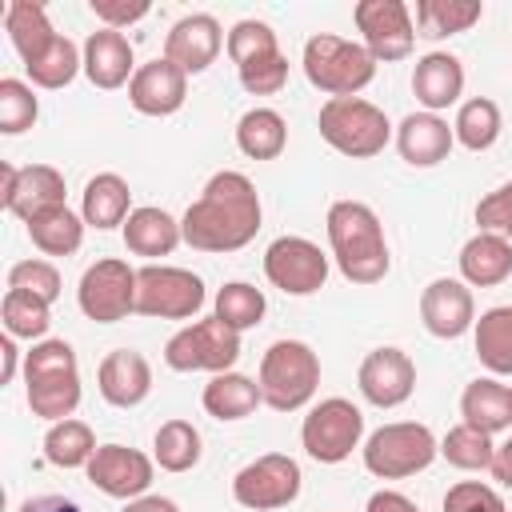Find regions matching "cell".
I'll use <instances>...</instances> for the list:
<instances>
[{
  "label": "cell",
  "mask_w": 512,
  "mask_h": 512,
  "mask_svg": "<svg viewBox=\"0 0 512 512\" xmlns=\"http://www.w3.org/2000/svg\"><path fill=\"white\" fill-rule=\"evenodd\" d=\"M120 512H180V504L176 500H168V496H136V500H128Z\"/></svg>",
  "instance_id": "cell-53"
},
{
  "label": "cell",
  "mask_w": 512,
  "mask_h": 512,
  "mask_svg": "<svg viewBox=\"0 0 512 512\" xmlns=\"http://www.w3.org/2000/svg\"><path fill=\"white\" fill-rule=\"evenodd\" d=\"M96 436H92V428L84 424V420H76V416H68V420H56V424H48V432H44V460L52 464V468H88V460L96 456Z\"/></svg>",
  "instance_id": "cell-36"
},
{
  "label": "cell",
  "mask_w": 512,
  "mask_h": 512,
  "mask_svg": "<svg viewBox=\"0 0 512 512\" xmlns=\"http://www.w3.org/2000/svg\"><path fill=\"white\" fill-rule=\"evenodd\" d=\"M0 360H4L0 384H12L16 372H20V348H16V336H8V332H4V340H0Z\"/></svg>",
  "instance_id": "cell-52"
},
{
  "label": "cell",
  "mask_w": 512,
  "mask_h": 512,
  "mask_svg": "<svg viewBox=\"0 0 512 512\" xmlns=\"http://www.w3.org/2000/svg\"><path fill=\"white\" fill-rule=\"evenodd\" d=\"M500 128H504V116H500V104L492 96H472L456 108V120H452V136L456 144H464L468 152H488L496 140H500Z\"/></svg>",
  "instance_id": "cell-35"
},
{
  "label": "cell",
  "mask_w": 512,
  "mask_h": 512,
  "mask_svg": "<svg viewBox=\"0 0 512 512\" xmlns=\"http://www.w3.org/2000/svg\"><path fill=\"white\" fill-rule=\"evenodd\" d=\"M352 20H356V32L376 64H396V60L412 56L416 24H412V8L404 0H360L352 8Z\"/></svg>",
  "instance_id": "cell-13"
},
{
  "label": "cell",
  "mask_w": 512,
  "mask_h": 512,
  "mask_svg": "<svg viewBox=\"0 0 512 512\" xmlns=\"http://www.w3.org/2000/svg\"><path fill=\"white\" fill-rule=\"evenodd\" d=\"M24 396L32 416L56 424L80 408V364L68 340H36L24 352Z\"/></svg>",
  "instance_id": "cell-3"
},
{
  "label": "cell",
  "mask_w": 512,
  "mask_h": 512,
  "mask_svg": "<svg viewBox=\"0 0 512 512\" xmlns=\"http://www.w3.org/2000/svg\"><path fill=\"white\" fill-rule=\"evenodd\" d=\"M76 304L96 324H116L136 312V268L120 256H104L84 268Z\"/></svg>",
  "instance_id": "cell-12"
},
{
  "label": "cell",
  "mask_w": 512,
  "mask_h": 512,
  "mask_svg": "<svg viewBox=\"0 0 512 512\" xmlns=\"http://www.w3.org/2000/svg\"><path fill=\"white\" fill-rule=\"evenodd\" d=\"M356 388L372 408H400L416 392V364L404 348H392V344L372 348L360 360Z\"/></svg>",
  "instance_id": "cell-16"
},
{
  "label": "cell",
  "mask_w": 512,
  "mask_h": 512,
  "mask_svg": "<svg viewBox=\"0 0 512 512\" xmlns=\"http://www.w3.org/2000/svg\"><path fill=\"white\" fill-rule=\"evenodd\" d=\"M364 468L376 476V480H408L416 472H424L436 456H440V440L432 436L428 424H416V420H392V424H380L364 448Z\"/></svg>",
  "instance_id": "cell-7"
},
{
  "label": "cell",
  "mask_w": 512,
  "mask_h": 512,
  "mask_svg": "<svg viewBox=\"0 0 512 512\" xmlns=\"http://www.w3.org/2000/svg\"><path fill=\"white\" fill-rule=\"evenodd\" d=\"M96 388L112 408H136L152 392V364L136 348H116L96 368Z\"/></svg>",
  "instance_id": "cell-21"
},
{
  "label": "cell",
  "mask_w": 512,
  "mask_h": 512,
  "mask_svg": "<svg viewBox=\"0 0 512 512\" xmlns=\"http://www.w3.org/2000/svg\"><path fill=\"white\" fill-rule=\"evenodd\" d=\"M300 68H304L308 84L316 92H324L328 100H336V96H360L372 84V76H376L372 52L364 44L344 40V36H332V32H316L304 44Z\"/></svg>",
  "instance_id": "cell-4"
},
{
  "label": "cell",
  "mask_w": 512,
  "mask_h": 512,
  "mask_svg": "<svg viewBox=\"0 0 512 512\" xmlns=\"http://www.w3.org/2000/svg\"><path fill=\"white\" fill-rule=\"evenodd\" d=\"M460 416L468 428H480L488 436L512 428V400H508V384H500L496 376H476L464 392H460Z\"/></svg>",
  "instance_id": "cell-30"
},
{
  "label": "cell",
  "mask_w": 512,
  "mask_h": 512,
  "mask_svg": "<svg viewBox=\"0 0 512 512\" xmlns=\"http://www.w3.org/2000/svg\"><path fill=\"white\" fill-rule=\"evenodd\" d=\"M316 128H320V140L328 148H336L340 156H348V160H372L392 140V124H388L384 108H376L364 96L324 100L320 116H316Z\"/></svg>",
  "instance_id": "cell-5"
},
{
  "label": "cell",
  "mask_w": 512,
  "mask_h": 512,
  "mask_svg": "<svg viewBox=\"0 0 512 512\" xmlns=\"http://www.w3.org/2000/svg\"><path fill=\"white\" fill-rule=\"evenodd\" d=\"M88 8H92V16L104 28H116V32L128 28V24H136V20H144L152 12L148 0H88Z\"/></svg>",
  "instance_id": "cell-48"
},
{
  "label": "cell",
  "mask_w": 512,
  "mask_h": 512,
  "mask_svg": "<svg viewBox=\"0 0 512 512\" xmlns=\"http://www.w3.org/2000/svg\"><path fill=\"white\" fill-rule=\"evenodd\" d=\"M476 224H480V232H496V236L512 240V180H504L500 188H492L488 196H480Z\"/></svg>",
  "instance_id": "cell-47"
},
{
  "label": "cell",
  "mask_w": 512,
  "mask_h": 512,
  "mask_svg": "<svg viewBox=\"0 0 512 512\" xmlns=\"http://www.w3.org/2000/svg\"><path fill=\"white\" fill-rule=\"evenodd\" d=\"M36 116H40V100H36L32 84H24L16 76H4L0 80V132L20 136L36 124Z\"/></svg>",
  "instance_id": "cell-42"
},
{
  "label": "cell",
  "mask_w": 512,
  "mask_h": 512,
  "mask_svg": "<svg viewBox=\"0 0 512 512\" xmlns=\"http://www.w3.org/2000/svg\"><path fill=\"white\" fill-rule=\"evenodd\" d=\"M360 440H364V412L344 396H328L312 404L300 424V444L316 464H344L352 448H360Z\"/></svg>",
  "instance_id": "cell-10"
},
{
  "label": "cell",
  "mask_w": 512,
  "mask_h": 512,
  "mask_svg": "<svg viewBox=\"0 0 512 512\" xmlns=\"http://www.w3.org/2000/svg\"><path fill=\"white\" fill-rule=\"evenodd\" d=\"M84 472H88L92 488H100L104 496L136 500V496H148L152 476H156V460L144 456L140 448H128V444H100Z\"/></svg>",
  "instance_id": "cell-15"
},
{
  "label": "cell",
  "mask_w": 512,
  "mask_h": 512,
  "mask_svg": "<svg viewBox=\"0 0 512 512\" xmlns=\"http://www.w3.org/2000/svg\"><path fill=\"white\" fill-rule=\"evenodd\" d=\"M24 228H28V240L44 256H72V252H80L88 224L68 204H52V208H40L32 220H24Z\"/></svg>",
  "instance_id": "cell-31"
},
{
  "label": "cell",
  "mask_w": 512,
  "mask_h": 512,
  "mask_svg": "<svg viewBox=\"0 0 512 512\" xmlns=\"http://www.w3.org/2000/svg\"><path fill=\"white\" fill-rule=\"evenodd\" d=\"M440 456H444L452 468H460V472H484V468H492L496 444H492L488 432L468 428V424L460 420L456 428H448V432L440 436Z\"/></svg>",
  "instance_id": "cell-39"
},
{
  "label": "cell",
  "mask_w": 512,
  "mask_h": 512,
  "mask_svg": "<svg viewBox=\"0 0 512 512\" xmlns=\"http://www.w3.org/2000/svg\"><path fill=\"white\" fill-rule=\"evenodd\" d=\"M204 456V440L192 420H164L152 436V460L164 472H192Z\"/></svg>",
  "instance_id": "cell-37"
},
{
  "label": "cell",
  "mask_w": 512,
  "mask_h": 512,
  "mask_svg": "<svg viewBox=\"0 0 512 512\" xmlns=\"http://www.w3.org/2000/svg\"><path fill=\"white\" fill-rule=\"evenodd\" d=\"M236 76H240V88H244L248 96H276V92L288 84V60H284V52L256 56V60L240 64Z\"/></svg>",
  "instance_id": "cell-45"
},
{
  "label": "cell",
  "mask_w": 512,
  "mask_h": 512,
  "mask_svg": "<svg viewBox=\"0 0 512 512\" xmlns=\"http://www.w3.org/2000/svg\"><path fill=\"white\" fill-rule=\"evenodd\" d=\"M324 228H328L332 260H336V268L348 284L368 288V284H380L388 276L392 256H388L384 224L364 200H332L328 216H324Z\"/></svg>",
  "instance_id": "cell-2"
},
{
  "label": "cell",
  "mask_w": 512,
  "mask_h": 512,
  "mask_svg": "<svg viewBox=\"0 0 512 512\" xmlns=\"http://www.w3.org/2000/svg\"><path fill=\"white\" fill-rule=\"evenodd\" d=\"M224 40H228V36H224V28H220V20H216L212 12H192V16H180V20L168 28V36H164V56H168L176 68H184L188 76H196V72H208V68L216 64Z\"/></svg>",
  "instance_id": "cell-19"
},
{
  "label": "cell",
  "mask_w": 512,
  "mask_h": 512,
  "mask_svg": "<svg viewBox=\"0 0 512 512\" xmlns=\"http://www.w3.org/2000/svg\"><path fill=\"white\" fill-rule=\"evenodd\" d=\"M184 100H188V72L176 68L168 56L140 64L128 84V104L140 116H172L184 108Z\"/></svg>",
  "instance_id": "cell-20"
},
{
  "label": "cell",
  "mask_w": 512,
  "mask_h": 512,
  "mask_svg": "<svg viewBox=\"0 0 512 512\" xmlns=\"http://www.w3.org/2000/svg\"><path fill=\"white\" fill-rule=\"evenodd\" d=\"M256 384L272 412H300L320 388V356L304 340H276L260 356Z\"/></svg>",
  "instance_id": "cell-6"
},
{
  "label": "cell",
  "mask_w": 512,
  "mask_h": 512,
  "mask_svg": "<svg viewBox=\"0 0 512 512\" xmlns=\"http://www.w3.org/2000/svg\"><path fill=\"white\" fill-rule=\"evenodd\" d=\"M16 512H84V508L68 496H28Z\"/></svg>",
  "instance_id": "cell-50"
},
{
  "label": "cell",
  "mask_w": 512,
  "mask_h": 512,
  "mask_svg": "<svg viewBox=\"0 0 512 512\" xmlns=\"http://www.w3.org/2000/svg\"><path fill=\"white\" fill-rule=\"evenodd\" d=\"M200 404H204V412H208L212 420L232 424V420L252 416V412L264 404V396H260V384H256L252 376H244V372H216V376L204 384Z\"/></svg>",
  "instance_id": "cell-29"
},
{
  "label": "cell",
  "mask_w": 512,
  "mask_h": 512,
  "mask_svg": "<svg viewBox=\"0 0 512 512\" xmlns=\"http://www.w3.org/2000/svg\"><path fill=\"white\" fill-rule=\"evenodd\" d=\"M4 184H0V204L20 216V220H32L40 208H52V204H64V172L52 168V164H24V168H12L4 164L0 168Z\"/></svg>",
  "instance_id": "cell-17"
},
{
  "label": "cell",
  "mask_w": 512,
  "mask_h": 512,
  "mask_svg": "<svg viewBox=\"0 0 512 512\" xmlns=\"http://www.w3.org/2000/svg\"><path fill=\"white\" fill-rule=\"evenodd\" d=\"M204 280L176 264L136 268V312L148 320H192L204 308Z\"/></svg>",
  "instance_id": "cell-8"
},
{
  "label": "cell",
  "mask_w": 512,
  "mask_h": 512,
  "mask_svg": "<svg viewBox=\"0 0 512 512\" xmlns=\"http://www.w3.org/2000/svg\"><path fill=\"white\" fill-rule=\"evenodd\" d=\"M224 48H228V60H232L236 68L248 64V60H256V56L280 52L276 32H272V24H264V20H236V24L228 28Z\"/></svg>",
  "instance_id": "cell-43"
},
{
  "label": "cell",
  "mask_w": 512,
  "mask_h": 512,
  "mask_svg": "<svg viewBox=\"0 0 512 512\" xmlns=\"http://www.w3.org/2000/svg\"><path fill=\"white\" fill-rule=\"evenodd\" d=\"M300 464L288 452H264L232 476V500L248 512H276L300 496Z\"/></svg>",
  "instance_id": "cell-11"
},
{
  "label": "cell",
  "mask_w": 512,
  "mask_h": 512,
  "mask_svg": "<svg viewBox=\"0 0 512 512\" xmlns=\"http://www.w3.org/2000/svg\"><path fill=\"white\" fill-rule=\"evenodd\" d=\"M412 16H416V36L444 40V36H456L480 24L484 4L480 0H416Z\"/></svg>",
  "instance_id": "cell-34"
},
{
  "label": "cell",
  "mask_w": 512,
  "mask_h": 512,
  "mask_svg": "<svg viewBox=\"0 0 512 512\" xmlns=\"http://www.w3.org/2000/svg\"><path fill=\"white\" fill-rule=\"evenodd\" d=\"M4 32H8V40H12V48H16V56H20L24 68L36 64L56 44V36H60L48 24L44 4H36V0H12L4 8Z\"/></svg>",
  "instance_id": "cell-28"
},
{
  "label": "cell",
  "mask_w": 512,
  "mask_h": 512,
  "mask_svg": "<svg viewBox=\"0 0 512 512\" xmlns=\"http://www.w3.org/2000/svg\"><path fill=\"white\" fill-rule=\"evenodd\" d=\"M452 144H456V136H452L448 120L436 112H408L396 124V152L412 168H436L440 160H448Z\"/></svg>",
  "instance_id": "cell-22"
},
{
  "label": "cell",
  "mask_w": 512,
  "mask_h": 512,
  "mask_svg": "<svg viewBox=\"0 0 512 512\" xmlns=\"http://www.w3.org/2000/svg\"><path fill=\"white\" fill-rule=\"evenodd\" d=\"M24 72H28L32 88H48V92L68 88L76 80V72H84V48H76L68 36H56V44L36 64H28Z\"/></svg>",
  "instance_id": "cell-40"
},
{
  "label": "cell",
  "mask_w": 512,
  "mask_h": 512,
  "mask_svg": "<svg viewBox=\"0 0 512 512\" xmlns=\"http://www.w3.org/2000/svg\"><path fill=\"white\" fill-rule=\"evenodd\" d=\"M236 148L248 160H276L288 148V124L276 108H248L236 120Z\"/></svg>",
  "instance_id": "cell-33"
},
{
  "label": "cell",
  "mask_w": 512,
  "mask_h": 512,
  "mask_svg": "<svg viewBox=\"0 0 512 512\" xmlns=\"http://www.w3.org/2000/svg\"><path fill=\"white\" fill-rule=\"evenodd\" d=\"M260 216L264 208H260L256 184L244 172L224 168L188 204V212L180 216V232H184V244L196 252H240L244 244L256 240Z\"/></svg>",
  "instance_id": "cell-1"
},
{
  "label": "cell",
  "mask_w": 512,
  "mask_h": 512,
  "mask_svg": "<svg viewBox=\"0 0 512 512\" xmlns=\"http://www.w3.org/2000/svg\"><path fill=\"white\" fill-rule=\"evenodd\" d=\"M124 248L132 256H144L148 264H156V256H172L180 244H184V232H180V220L156 204H144V208H132V216L124 220Z\"/></svg>",
  "instance_id": "cell-25"
},
{
  "label": "cell",
  "mask_w": 512,
  "mask_h": 512,
  "mask_svg": "<svg viewBox=\"0 0 512 512\" xmlns=\"http://www.w3.org/2000/svg\"><path fill=\"white\" fill-rule=\"evenodd\" d=\"M80 216L88 228L108 232V228H124V220L132 216V188L120 172H96L84 184L80 196Z\"/></svg>",
  "instance_id": "cell-27"
},
{
  "label": "cell",
  "mask_w": 512,
  "mask_h": 512,
  "mask_svg": "<svg viewBox=\"0 0 512 512\" xmlns=\"http://www.w3.org/2000/svg\"><path fill=\"white\" fill-rule=\"evenodd\" d=\"M420 324H424L436 340H460V336L476 324L472 288H468L464 280L436 276V280L420 292Z\"/></svg>",
  "instance_id": "cell-18"
},
{
  "label": "cell",
  "mask_w": 512,
  "mask_h": 512,
  "mask_svg": "<svg viewBox=\"0 0 512 512\" xmlns=\"http://www.w3.org/2000/svg\"><path fill=\"white\" fill-rule=\"evenodd\" d=\"M264 276L284 296H312L328 280V256L308 236H276L264 248Z\"/></svg>",
  "instance_id": "cell-14"
},
{
  "label": "cell",
  "mask_w": 512,
  "mask_h": 512,
  "mask_svg": "<svg viewBox=\"0 0 512 512\" xmlns=\"http://www.w3.org/2000/svg\"><path fill=\"white\" fill-rule=\"evenodd\" d=\"M240 360V332H232L224 320L204 316L184 324L164 344V364L172 372H232Z\"/></svg>",
  "instance_id": "cell-9"
},
{
  "label": "cell",
  "mask_w": 512,
  "mask_h": 512,
  "mask_svg": "<svg viewBox=\"0 0 512 512\" xmlns=\"http://www.w3.org/2000/svg\"><path fill=\"white\" fill-rule=\"evenodd\" d=\"M488 472L496 476L500 488L512 492V436H508L504 444H496V456H492V468H488Z\"/></svg>",
  "instance_id": "cell-51"
},
{
  "label": "cell",
  "mask_w": 512,
  "mask_h": 512,
  "mask_svg": "<svg viewBox=\"0 0 512 512\" xmlns=\"http://www.w3.org/2000/svg\"><path fill=\"white\" fill-rule=\"evenodd\" d=\"M84 76L92 80V88H104V92L132 84L136 56H132L128 36L116 32V28H96L84 40Z\"/></svg>",
  "instance_id": "cell-23"
},
{
  "label": "cell",
  "mask_w": 512,
  "mask_h": 512,
  "mask_svg": "<svg viewBox=\"0 0 512 512\" xmlns=\"http://www.w3.org/2000/svg\"><path fill=\"white\" fill-rule=\"evenodd\" d=\"M508 400H512V388H508Z\"/></svg>",
  "instance_id": "cell-54"
},
{
  "label": "cell",
  "mask_w": 512,
  "mask_h": 512,
  "mask_svg": "<svg viewBox=\"0 0 512 512\" xmlns=\"http://www.w3.org/2000/svg\"><path fill=\"white\" fill-rule=\"evenodd\" d=\"M412 96L424 112H444L464 96V64L452 52H424L412 68Z\"/></svg>",
  "instance_id": "cell-24"
},
{
  "label": "cell",
  "mask_w": 512,
  "mask_h": 512,
  "mask_svg": "<svg viewBox=\"0 0 512 512\" xmlns=\"http://www.w3.org/2000/svg\"><path fill=\"white\" fill-rule=\"evenodd\" d=\"M0 320L4 332L16 340H48V324H52V304H44L32 292H16L8 288L0 300Z\"/></svg>",
  "instance_id": "cell-38"
},
{
  "label": "cell",
  "mask_w": 512,
  "mask_h": 512,
  "mask_svg": "<svg viewBox=\"0 0 512 512\" xmlns=\"http://www.w3.org/2000/svg\"><path fill=\"white\" fill-rule=\"evenodd\" d=\"M8 288H16V292H32V296H40L44 304H52L56 296H60V288H64V280H60V272H56V264L52 260H16L12 268H8Z\"/></svg>",
  "instance_id": "cell-44"
},
{
  "label": "cell",
  "mask_w": 512,
  "mask_h": 512,
  "mask_svg": "<svg viewBox=\"0 0 512 512\" xmlns=\"http://www.w3.org/2000/svg\"><path fill=\"white\" fill-rule=\"evenodd\" d=\"M476 356L492 376H512V304H496L480 312L472 324Z\"/></svg>",
  "instance_id": "cell-32"
},
{
  "label": "cell",
  "mask_w": 512,
  "mask_h": 512,
  "mask_svg": "<svg viewBox=\"0 0 512 512\" xmlns=\"http://www.w3.org/2000/svg\"><path fill=\"white\" fill-rule=\"evenodd\" d=\"M512 276V240L496 232H476L460 248V280L468 288H496Z\"/></svg>",
  "instance_id": "cell-26"
},
{
  "label": "cell",
  "mask_w": 512,
  "mask_h": 512,
  "mask_svg": "<svg viewBox=\"0 0 512 512\" xmlns=\"http://www.w3.org/2000/svg\"><path fill=\"white\" fill-rule=\"evenodd\" d=\"M264 312H268V300H264V292L256 288V284H244V280H232V284H224L220 292H216V320H224L232 332H248V328H256L260 320H264Z\"/></svg>",
  "instance_id": "cell-41"
},
{
  "label": "cell",
  "mask_w": 512,
  "mask_h": 512,
  "mask_svg": "<svg viewBox=\"0 0 512 512\" xmlns=\"http://www.w3.org/2000/svg\"><path fill=\"white\" fill-rule=\"evenodd\" d=\"M444 512H508V504L484 480H456L444 492Z\"/></svg>",
  "instance_id": "cell-46"
},
{
  "label": "cell",
  "mask_w": 512,
  "mask_h": 512,
  "mask_svg": "<svg viewBox=\"0 0 512 512\" xmlns=\"http://www.w3.org/2000/svg\"><path fill=\"white\" fill-rule=\"evenodd\" d=\"M364 512H420V508H416V500H408L404 492H396V488H380V492L368 496Z\"/></svg>",
  "instance_id": "cell-49"
}]
</instances>
